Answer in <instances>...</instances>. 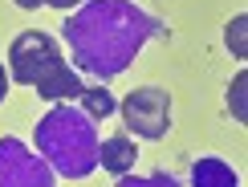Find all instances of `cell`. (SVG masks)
Here are the masks:
<instances>
[{
    "mask_svg": "<svg viewBox=\"0 0 248 187\" xmlns=\"http://www.w3.org/2000/svg\"><path fill=\"white\" fill-rule=\"evenodd\" d=\"M90 114L81 110H69V106H57L41 118V130H37V142L41 151L53 159V167L69 179H81L98 167V142H94V130H90Z\"/></svg>",
    "mask_w": 248,
    "mask_h": 187,
    "instance_id": "3",
    "label": "cell"
},
{
    "mask_svg": "<svg viewBox=\"0 0 248 187\" xmlns=\"http://www.w3.org/2000/svg\"><path fill=\"white\" fill-rule=\"evenodd\" d=\"M155 33H159V20L130 4H118V0H98L65 25V37L74 45L78 61L98 78L122 74L130 53H139L142 41Z\"/></svg>",
    "mask_w": 248,
    "mask_h": 187,
    "instance_id": "1",
    "label": "cell"
},
{
    "mask_svg": "<svg viewBox=\"0 0 248 187\" xmlns=\"http://www.w3.org/2000/svg\"><path fill=\"white\" fill-rule=\"evenodd\" d=\"M122 122L134 130V139H163L171 130V94L163 86H139L122 98Z\"/></svg>",
    "mask_w": 248,
    "mask_h": 187,
    "instance_id": "4",
    "label": "cell"
},
{
    "mask_svg": "<svg viewBox=\"0 0 248 187\" xmlns=\"http://www.w3.org/2000/svg\"><path fill=\"white\" fill-rule=\"evenodd\" d=\"M139 159V147H134L130 134H110V139L98 142V163L106 167L110 175H126Z\"/></svg>",
    "mask_w": 248,
    "mask_h": 187,
    "instance_id": "5",
    "label": "cell"
},
{
    "mask_svg": "<svg viewBox=\"0 0 248 187\" xmlns=\"http://www.w3.org/2000/svg\"><path fill=\"white\" fill-rule=\"evenodd\" d=\"M191 183L195 187H236V175L224 159H200L191 171Z\"/></svg>",
    "mask_w": 248,
    "mask_h": 187,
    "instance_id": "6",
    "label": "cell"
},
{
    "mask_svg": "<svg viewBox=\"0 0 248 187\" xmlns=\"http://www.w3.org/2000/svg\"><path fill=\"white\" fill-rule=\"evenodd\" d=\"M81 106H86V114L90 118H110V114L118 110V102H114V94H110L106 86H86L81 90Z\"/></svg>",
    "mask_w": 248,
    "mask_h": 187,
    "instance_id": "7",
    "label": "cell"
},
{
    "mask_svg": "<svg viewBox=\"0 0 248 187\" xmlns=\"http://www.w3.org/2000/svg\"><path fill=\"white\" fill-rule=\"evenodd\" d=\"M8 65H13V81L20 86H33L45 102H78L81 98V78L74 69L65 65V57H61L57 41L49 33H20L13 41V49H8Z\"/></svg>",
    "mask_w": 248,
    "mask_h": 187,
    "instance_id": "2",
    "label": "cell"
},
{
    "mask_svg": "<svg viewBox=\"0 0 248 187\" xmlns=\"http://www.w3.org/2000/svg\"><path fill=\"white\" fill-rule=\"evenodd\" d=\"M118 187H175L171 175H151V179H122Z\"/></svg>",
    "mask_w": 248,
    "mask_h": 187,
    "instance_id": "11",
    "label": "cell"
},
{
    "mask_svg": "<svg viewBox=\"0 0 248 187\" xmlns=\"http://www.w3.org/2000/svg\"><path fill=\"white\" fill-rule=\"evenodd\" d=\"M244 29H248V16L240 13V16H236L232 25H228V33H224V41H228V49H232V53L240 57V61L248 57V41H244Z\"/></svg>",
    "mask_w": 248,
    "mask_h": 187,
    "instance_id": "8",
    "label": "cell"
},
{
    "mask_svg": "<svg viewBox=\"0 0 248 187\" xmlns=\"http://www.w3.org/2000/svg\"><path fill=\"white\" fill-rule=\"evenodd\" d=\"M78 4H86V0H16V8H61V13H69Z\"/></svg>",
    "mask_w": 248,
    "mask_h": 187,
    "instance_id": "10",
    "label": "cell"
},
{
    "mask_svg": "<svg viewBox=\"0 0 248 187\" xmlns=\"http://www.w3.org/2000/svg\"><path fill=\"white\" fill-rule=\"evenodd\" d=\"M8 86H13V78H8V69H4V65H0V102H4V98H8Z\"/></svg>",
    "mask_w": 248,
    "mask_h": 187,
    "instance_id": "12",
    "label": "cell"
},
{
    "mask_svg": "<svg viewBox=\"0 0 248 187\" xmlns=\"http://www.w3.org/2000/svg\"><path fill=\"white\" fill-rule=\"evenodd\" d=\"M244 86H248V74L240 69V74L232 78V86H228V106H232V114H236V122H244V118H248V106H244Z\"/></svg>",
    "mask_w": 248,
    "mask_h": 187,
    "instance_id": "9",
    "label": "cell"
}]
</instances>
